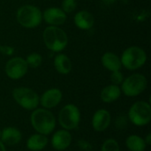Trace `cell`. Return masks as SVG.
Returning <instances> with one entry per match:
<instances>
[{"instance_id": "5b68a950", "label": "cell", "mask_w": 151, "mask_h": 151, "mask_svg": "<svg viewBox=\"0 0 151 151\" xmlns=\"http://www.w3.org/2000/svg\"><path fill=\"white\" fill-rule=\"evenodd\" d=\"M128 119L132 124L137 127H144L151 120L150 104L144 101L134 103L128 111Z\"/></svg>"}, {"instance_id": "603a6c76", "label": "cell", "mask_w": 151, "mask_h": 151, "mask_svg": "<svg viewBox=\"0 0 151 151\" xmlns=\"http://www.w3.org/2000/svg\"><path fill=\"white\" fill-rule=\"evenodd\" d=\"M77 7L76 0H63L62 2V10L65 13L73 12Z\"/></svg>"}, {"instance_id": "cb8c5ba5", "label": "cell", "mask_w": 151, "mask_h": 151, "mask_svg": "<svg viewBox=\"0 0 151 151\" xmlns=\"http://www.w3.org/2000/svg\"><path fill=\"white\" fill-rule=\"evenodd\" d=\"M111 81L113 85H117V86H119V84L122 83V81H124V76H123V73L120 72V70L111 72Z\"/></svg>"}, {"instance_id": "30bf717a", "label": "cell", "mask_w": 151, "mask_h": 151, "mask_svg": "<svg viewBox=\"0 0 151 151\" xmlns=\"http://www.w3.org/2000/svg\"><path fill=\"white\" fill-rule=\"evenodd\" d=\"M62 92L58 88H50L46 90L39 98V104L44 109H52L59 104L62 100Z\"/></svg>"}, {"instance_id": "ffe728a7", "label": "cell", "mask_w": 151, "mask_h": 151, "mask_svg": "<svg viewBox=\"0 0 151 151\" xmlns=\"http://www.w3.org/2000/svg\"><path fill=\"white\" fill-rule=\"evenodd\" d=\"M126 146L130 151H145L147 144L143 138L139 135H129L126 140Z\"/></svg>"}, {"instance_id": "277c9868", "label": "cell", "mask_w": 151, "mask_h": 151, "mask_svg": "<svg viewBox=\"0 0 151 151\" xmlns=\"http://www.w3.org/2000/svg\"><path fill=\"white\" fill-rule=\"evenodd\" d=\"M120 61L125 68L128 70H136L146 63L147 54L142 48L132 46L124 50Z\"/></svg>"}, {"instance_id": "8992f818", "label": "cell", "mask_w": 151, "mask_h": 151, "mask_svg": "<svg viewBox=\"0 0 151 151\" xmlns=\"http://www.w3.org/2000/svg\"><path fill=\"white\" fill-rule=\"evenodd\" d=\"M14 101L27 111H34L39 105V96L35 91L28 88H16L12 91Z\"/></svg>"}, {"instance_id": "e0dca14e", "label": "cell", "mask_w": 151, "mask_h": 151, "mask_svg": "<svg viewBox=\"0 0 151 151\" xmlns=\"http://www.w3.org/2000/svg\"><path fill=\"white\" fill-rule=\"evenodd\" d=\"M48 138L46 135L35 134L31 135L27 141V148L31 151L42 150L48 144Z\"/></svg>"}, {"instance_id": "f1b7e54d", "label": "cell", "mask_w": 151, "mask_h": 151, "mask_svg": "<svg viewBox=\"0 0 151 151\" xmlns=\"http://www.w3.org/2000/svg\"><path fill=\"white\" fill-rule=\"evenodd\" d=\"M1 132H2V130H0V138H1Z\"/></svg>"}, {"instance_id": "8fae6325", "label": "cell", "mask_w": 151, "mask_h": 151, "mask_svg": "<svg viewBox=\"0 0 151 151\" xmlns=\"http://www.w3.org/2000/svg\"><path fill=\"white\" fill-rule=\"evenodd\" d=\"M73 141L72 134L68 130L61 129L56 131L51 138V146L54 150L63 151L69 148Z\"/></svg>"}, {"instance_id": "6da1fadb", "label": "cell", "mask_w": 151, "mask_h": 151, "mask_svg": "<svg viewBox=\"0 0 151 151\" xmlns=\"http://www.w3.org/2000/svg\"><path fill=\"white\" fill-rule=\"evenodd\" d=\"M33 128L41 134L48 135L56 127V119L51 111L47 109H35L30 117Z\"/></svg>"}, {"instance_id": "7402d4cb", "label": "cell", "mask_w": 151, "mask_h": 151, "mask_svg": "<svg viewBox=\"0 0 151 151\" xmlns=\"http://www.w3.org/2000/svg\"><path fill=\"white\" fill-rule=\"evenodd\" d=\"M101 151H120L119 142L114 139H107L103 143Z\"/></svg>"}, {"instance_id": "7c38bea8", "label": "cell", "mask_w": 151, "mask_h": 151, "mask_svg": "<svg viewBox=\"0 0 151 151\" xmlns=\"http://www.w3.org/2000/svg\"><path fill=\"white\" fill-rule=\"evenodd\" d=\"M42 19L50 26L63 25L66 20V13L60 8L50 7L42 13Z\"/></svg>"}, {"instance_id": "83f0119b", "label": "cell", "mask_w": 151, "mask_h": 151, "mask_svg": "<svg viewBox=\"0 0 151 151\" xmlns=\"http://www.w3.org/2000/svg\"><path fill=\"white\" fill-rule=\"evenodd\" d=\"M103 1L107 4H113L116 0H103Z\"/></svg>"}, {"instance_id": "4fadbf2b", "label": "cell", "mask_w": 151, "mask_h": 151, "mask_svg": "<svg viewBox=\"0 0 151 151\" xmlns=\"http://www.w3.org/2000/svg\"><path fill=\"white\" fill-rule=\"evenodd\" d=\"M111 113L104 109L96 111L92 118V127L96 132H104L111 125Z\"/></svg>"}, {"instance_id": "d6986e66", "label": "cell", "mask_w": 151, "mask_h": 151, "mask_svg": "<svg viewBox=\"0 0 151 151\" xmlns=\"http://www.w3.org/2000/svg\"><path fill=\"white\" fill-rule=\"evenodd\" d=\"M54 66L58 73L68 74L73 67L70 58L65 54H58L54 58Z\"/></svg>"}, {"instance_id": "3957f363", "label": "cell", "mask_w": 151, "mask_h": 151, "mask_svg": "<svg viewBox=\"0 0 151 151\" xmlns=\"http://www.w3.org/2000/svg\"><path fill=\"white\" fill-rule=\"evenodd\" d=\"M16 18L22 27L34 28L41 24L42 13L38 7L32 4H26L18 9Z\"/></svg>"}, {"instance_id": "9c48e42d", "label": "cell", "mask_w": 151, "mask_h": 151, "mask_svg": "<svg viewBox=\"0 0 151 151\" xmlns=\"http://www.w3.org/2000/svg\"><path fill=\"white\" fill-rule=\"evenodd\" d=\"M28 69L26 60L20 57H15L7 61L5 73L12 80H19L25 76Z\"/></svg>"}, {"instance_id": "7a4b0ae2", "label": "cell", "mask_w": 151, "mask_h": 151, "mask_svg": "<svg viewBox=\"0 0 151 151\" xmlns=\"http://www.w3.org/2000/svg\"><path fill=\"white\" fill-rule=\"evenodd\" d=\"M43 42L45 46L55 52L62 51L68 43L66 33L56 26H50L43 30Z\"/></svg>"}, {"instance_id": "ba28073f", "label": "cell", "mask_w": 151, "mask_h": 151, "mask_svg": "<svg viewBox=\"0 0 151 151\" xmlns=\"http://www.w3.org/2000/svg\"><path fill=\"white\" fill-rule=\"evenodd\" d=\"M59 125L65 130L75 129L81 121V112L79 108L72 104L65 105L58 113Z\"/></svg>"}, {"instance_id": "5bb4252c", "label": "cell", "mask_w": 151, "mask_h": 151, "mask_svg": "<svg viewBox=\"0 0 151 151\" xmlns=\"http://www.w3.org/2000/svg\"><path fill=\"white\" fill-rule=\"evenodd\" d=\"M21 138H22V134L18 128L8 127L2 130L0 141L4 145L15 146L20 142Z\"/></svg>"}, {"instance_id": "484cf974", "label": "cell", "mask_w": 151, "mask_h": 151, "mask_svg": "<svg viewBox=\"0 0 151 151\" xmlns=\"http://www.w3.org/2000/svg\"><path fill=\"white\" fill-rule=\"evenodd\" d=\"M144 141H145V142H146V144H147V145H150L151 144V134H149L146 136V138L144 139Z\"/></svg>"}, {"instance_id": "44dd1931", "label": "cell", "mask_w": 151, "mask_h": 151, "mask_svg": "<svg viewBox=\"0 0 151 151\" xmlns=\"http://www.w3.org/2000/svg\"><path fill=\"white\" fill-rule=\"evenodd\" d=\"M25 60H26V62H27L28 67H31V68H37L38 66L41 65L42 61V56H41L39 53L33 52V53L29 54V55L27 57V59H25Z\"/></svg>"}, {"instance_id": "ac0fdd59", "label": "cell", "mask_w": 151, "mask_h": 151, "mask_svg": "<svg viewBox=\"0 0 151 151\" xmlns=\"http://www.w3.org/2000/svg\"><path fill=\"white\" fill-rule=\"evenodd\" d=\"M102 64L109 71L114 72L121 69V61L120 58L112 52H106L102 57Z\"/></svg>"}, {"instance_id": "2e32d148", "label": "cell", "mask_w": 151, "mask_h": 151, "mask_svg": "<svg viewBox=\"0 0 151 151\" xmlns=\"http://www.w3.org/2000/svg\"><path fill=\"white\" fill-rule=\"evenodd\" d=\"M121 95V89L119 86L117 85H108L105 88H103L101 91V100L104 103L106 104H111L115 101H117Z\"/></svg>"}, {"instance_id": "4316f807", "label": "cell", "mask_w": 151, "mask_h": 151, "mask_svg": "<svg viewBox=\"0 0 151 151\" xmlns=\"http://www.w3.org/2000/svg\"><path fill=\"white\" fill-rule=\"evenodd\" d=\"M0 151H6V149H5V145L0 141Z\"/></svg>"}, {"instance_id": "d4e9b609", "label": "cell", "mask_w": 151, "mask_h": 151, "mask_svg": "<svg viewBox=\"0 0 151 151\" xmlns=\"http://www.w3.org/2000/svg\"><path fill=\"white\" fill-rule=\"evenodd\" d=\"M127 126V119L125 115H120L115 119V127L118 129H125Z\"/></svg>"}, {"instance_id": "9a60e30c", "label": "cell", "mask_w": 151, "mask_h": 151, "mask_svg": "<svg viewBox=\"0 0 151 151\" xmlns=\"http://www.w3.org/2000/svg\"><path fill=\"white\" fill-rule=\"evenodd\" d=\"M74 23L77 27L82 30L90 29L95 23L94 16L87 12V11H81L77 12L74 16Z\"/></svg>"}, {"instance_id": "52a82bcc", "label": "cell", "mask_w": 151, "mask_h": 151, "mask_svg": "<svg viewBox=\"0 0 151 151\" xmlns=\"http://www.w3.org/2000/svg\"><path fill=\"white\" fill-rule=\"evenodd\" d=\"M148 81L144 75L141 73H134L124 79L121 83V92L125 96L134 97L142 94L147 88Z\"/></svg>"}]
</instances>
